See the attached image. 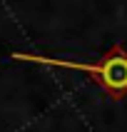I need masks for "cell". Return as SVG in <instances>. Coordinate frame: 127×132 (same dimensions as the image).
<instances>
[{"label":"cell","mask_w":127,"mask_h":132,"mask_svg":"<svg viewBox=\"0 0 127 132\" xmlns=\"http://www.w3.org/2000/svg\"><path fill=\"white\" fill-rule=\"evenodd\" d=\"M37 62H55V65H62V67H77V70H92L102 77V85L107 90H120L127 87V60L125 57H115V60H107L105 65H82V62H60V60H37Z\"/></svg>","instance_id":"obj_1"}]
</instances>
